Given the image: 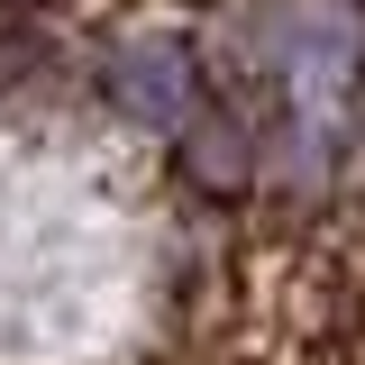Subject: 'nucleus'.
<instances>
[{"label":"nucleus","instance_id":"obj_1","mask_svg":"<svg viewBox=\"0 0 365 365\" xmlns=\"http://www.w3.org/2000/svg\"><path fill=\"white\" fill-rule=\"evenodd\" d=\"M256 37H265V64L283 73L292 137H302V155L319 174L338 128H347V101L365 83V9L356 0H274L256 19Z\"/></svg>","mask_w":365,"mask_h":365},{"label":"nucleus","instance_id":"obj_3","mask_svg":"<svg viewBox=\"0 0 365 365\" xmlns=\"http://www.w3.org/2000/svg\"><path fill=\"white\" fill-rule=\"evenodd\" d=\"M174 155H182V182H192V192L237 201L247 174H256V128H247L237 110H192V128L174 137Z\"/></svg>","mask_w":365,"mask_h":365},{"label":"nucleus","instance_id":"obj_5","mask_svg":"<svg viewBox=\"0 0 365 365\" xmlns=\"http://www.w3.org/2000/svg\"><path fill=\"white\" fill-rule=\"evenodd\" d=\"M210 365H265V356H210Z\"/></svg>","mask_w":365,"mask_h":365},{"label":"nucleus","instance_id":"obj_2","mask_svg":"<svg viewBox=\"0 0 365 365\" xmlns=\"http://www.w3.org/2000/svg\"><path fill=\"white\" fill-rule=\"evenodd\" d=\"M101 91H110L119 119H137V128H155V137H182L192 110H201V55H192L174 28H137V37L110 46Z\"/></svg>","mask_w":365,"mask_h":365},{"label":"nucleus","instance_id":"obj_6","mask_svg":"<svg viewBox=\"0 0 365 365\" xmlns=\"http://www.w3.org/2000/svg\"><path fill=\"white\" fill-rule=\"evenodd\" d=\"M0 9H19V0H0Z\"/></svg>","mask_w":365,"mask_h":365},{"label":"nucleus","instance_id":"obj_4","mask_svg":"<svg viewBox=\"0 0 365 365\" xmlns=\"http://www.w3.org/2000/svg\"><path fill=\"white\" fill-rule=\"evenodd\" d=\"M46 64V37H0V83H9V73H37Z\"/></svg>","mask_w":365,"mask_h":365}]
</instances>
